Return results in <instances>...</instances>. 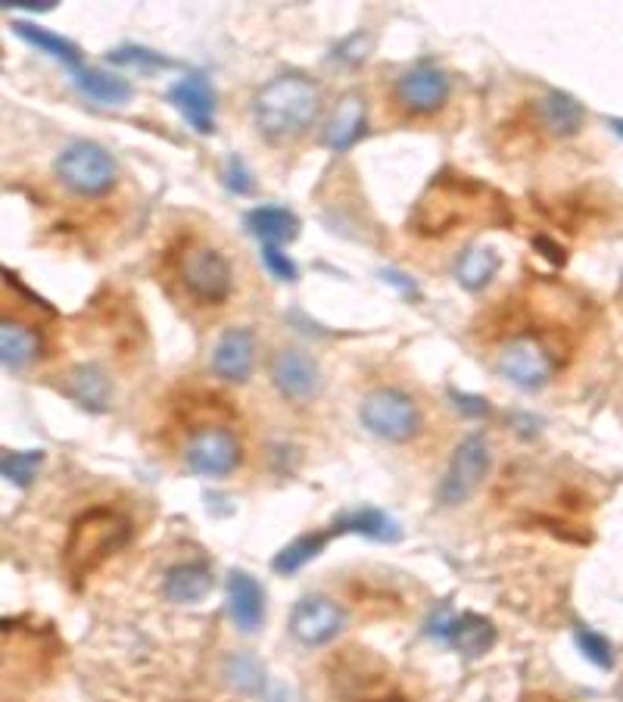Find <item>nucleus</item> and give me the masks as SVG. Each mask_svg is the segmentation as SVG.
I'll return each mask as SVG.
<instances>
[{
	"mask_svg": "<svg viewBox=\"0 0 623 702\" xmlns=\"http://www.w3.org/2000/svg\"><path fill=\"white\" fill-rule=\"evenodd\" d=\"M44 465V450H25V453H10L0 459V475L16 487H32Z\"/></svg>",
	"mask_w": 623,
	"mask_h": 702,
	"instance_id": "29",
	"label": "nucleus"
},
{
	"mask_svg": "<svg viewBox=\"0 0 623 702\" xmlns=\"http://www.w3.org/2000/svg\"><path fill=\"white\" fill-rule=\"evenodd\" d=\"M368 50H371V38L359 32V35H353V38H346V42L341 44L337 57H343V60L349 62H362L365 57H368Z\"/></svg>",
	"mask_w": 623,
	"mask_h": 702,
	"instance_id": "35",
	"label": "nucleus"
},
{
	"mask_svg": "<svg viewBox=\"0 0 623 702\" xmlns=\"http://www.w3.org/2000/svg\"><path fill=\"white\" fill-rule=\"evenodd\" d=\"M496 369L505 381H511L521 391H540L552 381V375L558 369V359L549 344L540 337H515L508 341L499 353Z\"/></svg>",
	"mask_w": 623,
	"mask_h": 702,
	"instance_id": "9",
	"label": "nucleus"
},
{
	"mask_svg": "<svg viewBox=\"0 0 623 702\" xmlns=\"http://www.w3.org/2000/svg\"><path fill=\"white\" fill-rule=\"evenodd\" d=\"M327 681L341 702H405L393 668L362 646H346L327 661Z\"/></svg>",
	"mask_w": 623,
	"mask_h": 702,
	"instance_id": "4",
	"label": "nucleus"
},
{
	"mask_svg": "<svg viewBox=\"0 0 623 702\" xmlns=\"http://www.w3.org/2000/svg\"><path fill=\"white\" fill-rule=\"evenodd\" d=\"M184 290L203 307H221L234 294V269L221 250L203 241H187L175 260Z\"/></svg>",
	"mask_w": 623,
	"mask_h": 702,
	"instance_id": "5",
	"label": "nucleus"
},
{
	"mask_svg": "<svg viewBox=\"0 0 623 702\" xmlns=\"http://www.w3.org/2000/svg\"><path fill=\"white\" fill-rule=\"evenodd\" d=\"M452 82L437 66H415L393 84V97L412 116H434L449 104Z\"/></svg>",
	"mask_w": 623,
	"mask_h": 702,
	"instance_id": "11",
	"label": "nucleus"
},
{
	"mask_svg": "<svg viewBox=\"0 0 623 702\" xmlns=\"http://www.w3.org/2000/svg\"><path fill=\"white\" fill-rule=\"evenodd\" d=\"M246 228L253 238H259L262 248H281V244L297 241L300 219H297V212L284 207H256L246 212Z\"/></svg>",
	"mask_w": 623,
	"mask_h": 702,
	"instance_id": "19",
	"label": "nucleus"
},
{
	"mask_svg": "<svg viewBox=\"0 0 623 702\" xmlns=\"http://www.w3.org/2000/svg\"><path fill=\"white\" fill-rule=\"evenodd\" d=\"M131 540V521L113 506H94L81 513L62 550V568L72 584H84L97 568H103Z\"/></svg>",
	"mask_w": 623,
	"mask_h": 702,
	"instance_id": "3",
	"label": "nucleus"
},
{
	"mask_svg": "<svg viewBox=\"0 0 623 702\" xmlns=\"http://www.w3.org/2000/svg\"><path fill=\"white\" fill-rule=\"evenodd\" d=\"M221 179H224V187L231 191V194H238V197H246V194H253V172L246 169L241 157H228V163H224V172H221Z\"/></svg>",
	"mask_w": 623,
	"mask_h": 702,
	"instance_id": "32",
	"label": "nucleus"
},
{
	"mask_svg": "<svg viewBox=\"0 0 623 702\" xmlns=\"http://www.w3.org/2000/svg\"><path fill=\"white\" fill-rule=\"evenodd\" d=\"M169 104L182 113L194 131L212 135L216 131V91L206 82V76H187L169 88Z\"/></svg>",
	"mask_w": 623,
	"mask_h": 702,
	"instance_id": "16",
	"label": "nucleus"
},
{
	"mask_svg": "<svg viewBox=\"0 0 623 702\" xmlns=\"http://www.w3.org/2000/svg\"><path fill=\"white\" fill-rule=\"evenodd\" d=\"M109 62H119V66H172V62L147 50V47H119L109 54Z\"/></svg>",
	"mask_w": 623,
	"mask_h": 702,
	"instance_id": "34",
	"label": "nucleus"
},
{
	"mask_svg": "<svg viewBox=\"0 0 623 702\" xmlns=\"http://www.w3.org/2000/svg\"><path fill=\"white\" fill-rule=\"evenodd\" d=\"M57 179L79 197H103L119 182L116 160L94 141H76L57 157Z\"/></svg>",
	"mask_w": 623,
	"mask_h": 702,
	"instance_id": "6",
	"label": "nucleus"
},
{
	"mask_svg": "<svg viewBox=\"0 0 623 702\" xmlns=\"http://www.w3.org/2000/svg\"><path fill=\"white\" fill-rule=\"evenodd\" d=\"M331 534L327 531H312V534H302L293 543H287L281 553L275 556L272 568L278 575H297L302 565H309L315 556H322V550L327 546Z\"/></svg>",
	"mask_w": 623,
	"mask_h": 702,
	"instance_id": "28",
	"label": "nucleus"
},
{
	"mask_svg": "<svg viewBox=\"0 0 623 702\" xmlns=\"http://www.w3.org/2000/svg\"><path fill=\"white\" fill-rule=\"evenodd\" d=\"M212 584H216L212 572L200 562H191V565H175L165 575L162 594L175 606H194V602H203L212 594Z\"/></svg>",
	"mask_w": 623,
	"mask_h": 702,
	"instance_id": "21",
	"label": "nucleus"
},
{
	"mask_svg": "<svg viewBox=\"0 0 623 702\" xmlns=\"http://www.w3.org/2000/svg\"><path fill=\"white\" fill-rule=\"evenodd\" d=\"M272 384L290 403H309L322 393V369L302 350H278L272 359Z\"/></svg>",
	"mask_w": 623,
	"mask_h": 702,
	"instance_id": "12",
	"label": "nucleus"
},
{
	"mask_svg": "<svg viewBox=\"0 0 623 702\" xmlns=\"http://www.w3.org/2000/svg\"><path fill=\"white\" fill-rule=\"evenodd\" d=\"M577 646H580V653H584L592 665H599L604 671L614 668V646H611V641L602 637V634L580 628V631H577Z\"/></svg>",
	"mask_w": 623,
	"mask_h": 702,
	"instance_id": "31",
	"label": "nucleus"
},
{
	"mask_svg": "<svg viewBox=\"0 0 623 702\" xmlns=\"http://www.w3.org/2000/svg\"><path fill=\"white\" fill-rule=\"evenodd\" d=\"M334 531H353V534H362L368 540H381V543H396L400 540V525L393 518L381 513V509H359V513H349L343 516Z\"/></svg>",
	"mask_w": 623,
	"mask_h": 702,
	"instance_id": "27",
	"label": "nucleus"
},
{
	"mask_svg": "<svg viewBox=\"0 0 623 702\" xmlns=\"http://www.w3.org/2000/svg\"><path fill=\"white\" fill-rule=\"evenodd\" d=\"M540 116L543 125L558 135V138H574L586 123V110L577 97L564 94V91H549L543 101H540Z\"/></svg>",
	"mask_w": 623,
	"mask_h": 702,
	"instance_id": "24",
	"label": "nucleus"
},
{
	"mask_svg": "<svg viewBox=\"0 0 623 702\" xmlns=\"http://www.w3.org/2000/svg\"><path fill=\"white\" fill-rule=\"evenodd\" d=\"M503 269V260L499 253L486 244H477V248H468L455 266V278L464 290H483L496 275Z\"/></svg>",
	"mask_w": 623,
	"mask_h": 702,
	"instance_id": "25",
	"label": "nucleus"
},
{
	"mask_svg": "<svg viewBox=\"0 0 623 702\" xmlns=\"http://www.w3.org/2000/svg\"><path fill=\"white\" fill-rule=\"evenodd\" d=\"M430 634L440 637L442 643H449L455 653H462L468 659H481L493 649L496 643V628L493 621L474 615V612H464V615H449L440 612L437 619L430 621Z\"/></svg>",
	"mask_w": 623,
	"mask_h": 702,
	"instance_id": "14",
	"label": "nucleus"
},
{
	"mask_svg": "<svg viewBox=\"0 0 623 702\" xmlns=\"http://www.w3.org/2000/svg\"><path fill=\"white\" fill-rule=\"evenodd\" d=\"M489 462H493V453H489L486 437L483 434H468L462 444L455 447V453H452V462H449L440 487H437V499L449 509L468 503L471 496L481 491L483 477L489 472Z\"/></svg>",
	"mask_w": 623,
	"mask_h": 702,
	"instance_id": "8",
	"label": "nucleus"
},
{
	"mask_svg": "<svg viewBox=\"0 0 623 702\" xmlns=\"http://www.w3.org/2000/svg\"><path fill=\"white\" fill-rule=\"evenodd\" d=\"M13 28H16V35H20L22 42L32 44V47H38L41 54H47V57L60 60L62 66H69L72 72L81 69V50L72 42H66V38H60V35L47 32V28H38V25H32V22H16Z\"/></svg>",
	"mask_w": 623,
	"mask_h": 702,
	"instance_id": "26",
	"label": "nucleus"
},
{
	"mask_svg": "<svg viewBox=\"0 0 623 702\" xmlns=\"http://www.w3.org/2000/svg\"><path fill=\"white\" fill-rule=\"evenodd\" d=\"M228 612L243 634L259 631L265 621V590L253 575L234 572L228 580Z\"/></svg>",
	"mask_w": 623,
	"mask_h": 702,
	"instance_id": "18",
	"label": "nucleus"
},
{
	"mask_svg": "<svg viewBox=\"0 0 623 702\" xmlns=\"http://www.w3.org/2000/svg\"><path fill=\"white\" fill-rule=\"evenodd\" d=\"M365 128H368V101L362 91H349L343 94L324 125V145L334 153H346L362 141Z\"/></svg>",
	"mask_w": 623,
	"mask_h": 702,
	"instance_id": "17",
	"label": "nucleus"
},
{
	"mask_svg": "<svg viewBox=\"0 0 623 702\" xmlns=\"http://www.w3.org/2000/svg\"><path fill=\"white\" fill-rule=\"evenodd\" d=\"M241 453L238 434L228 431L224 425H206L191 434L184 447V462L194 475L228 477L241 465Z\"/></svg>",
	"mask_w": 623,
	"mask_h": 702,
	"instance_id": "10",
	"label": "nucleus"
},
{
	"mask_svg": "<svg viewBox=\"0 0 623 702\" xmlns=\"http://www.w3.org/2000/svg\"><path fill=\"white\" fill-rule=\"evenodd\" d=\"M262 263H265V269L272 272L278 281H297L300 278L297 263L281 248H262Z\"/></svg>",
	"mask_w": 623,
	"mask_h": 702,
	"instance_id": "33",
	"label": "nucleus"
},
{
	"mask_svg": "<svg viewBox=\"0 0 623 702\" xmlns=\"http://www.w3.org/2000/svg\"><path fill=\"white\" fill-rule=\"evenodd\" d=\"M62 391L69 393L81 410H88V413H106L109 396H113L106 372H103L101 366H91V362L88 366H76L72 372L66 375Z\"/></svg>",
	"mask_w": 623,
	"mask_h": 702,
	"instance_id": "20",
	"label": "nucleus"
},
{
	"mask_svg": "<svg viewBox=\"0 0 623 702\" xmlns=\"http://www.w3.org/2000/svg\"><path fill=\"white\" fill-rule=\"evenodd\" d=\"M346 624L343 609L327 597H302L290 612V634L302 646H324L331 643Z\"/></svg>",
	"mask_w": 623,
	"mask_h": 702,
	"instance_id": "13",
	"label": "nucleus"
},
{
	"mask_svg": "<svg viewBox=\"0 0 623 702\" xmlns=\"http://www.w3.org/2000/svg\"><path fill=\"white\" fill-rule=\"evenodd\" d=\"M41 356V337L28 325L0 319V366L7 369H28Z\"/></svg>",
	"mask_w": 623,
	"mask_h": 702,
	"instance_id": "23",
	"label": "nucleus"
},
{
	"mask_svg": "<svg viewBox=\"0 0 623 702\" xmlns=\"http://www.w3.org/2000/svg\"><path fill=\"white\" fill-rule=\"evenodd\" d=\"M324 110L322 84L302 72L278 76L253 97V119L268 141H297L319 123Z\"/></svg>",
	"mask_w": 623,
	"mask_h": 702,
	"instance_id": "2",
	"label": "nucleus"
},
{
	"mask_svg": "<svg viewBox=\"0 0 623 702\" xmlns=\"http://www.w3.org/2000/svg\"><path fill=\"white\" fill-rule=\"evenodd\" d=\"M527 702H558V700H555V697H543V693H540V697H530Z\"/></svg>",
	"mask_w": 623,
	"mask_h": 702,
	"instance_id": "37",
	"label": "nucleus"
},
{
	"mask_svg": "<svg viewBox=\"0 0 623 702\" xmlns=\"http://www.w3.org/2000/svg\"><path fill=\"white\" fill-rule=\"evenodd\" d=\"M224 675L243 693H256V690H262V683H265V668L253 656H234V659L228 661Z\"/></svg>",
	"mask_w": 623,
	"mask_h": 702,
	"instance_id": "30",
	"label": "nucleus"
},
{
	"mask_svg": "<svg viewBox=\"0 0 623 702\" xmlns=\"http://www.w3.org/2000/svg\"><path fill=\"white\" fill-rule=\"evenodd\" d=\"M383 278H387L390 285H396V288H403L405 294H418V290H415V285H412V281H403L405 275H400V272H383Z\"/></svg>",
	"mask_w": 623,
	"mask_h": 702,
	"instance_id": "36",
	"label": "nucleus"
},
{
	"mask_svg": "<svg viewBox=\"0 0 623 702\" xmlns=\"http://www.w3.org/2000/svg\"><path fill=\"white\" fill-rule=\"evenodd\" d=\"M474 222L505 226L508 209L493 187L471 175L434 179L412 212V228L424 238H440V234H449L462 226H474Z\"/></svg>",
	"mask_w": 623,
	"mask_h": 702,
	"instance_id": "1",
	"label": "nucleus"
},
{
	"mask_svg": "<svg viewBox=\"0 0 623 702\" xmlns=\"http://www.w3.org/2000/svg\"><path fill=\"white\" fill-rule=\"evenodd\" d=\"M256 369V337L250 329H228L212 350V372L221 381L243 384Z\"/></svg>",
	"mask_w": 623,
	"mask_h": 702,
	"instance_id": "15",
	"label": "nucleus"
},
{
	"mask_svg": "<svg viewBox=\"0 0 623 702\" xmlns=\"http://www.w3.org/2000/svg\"><path fill=\"white\" fill-rule=\"evenodd\" d=\"M72 79H76V88H79L84 97H91V101H97L103 106H125L131 97H135V88L128 79H122V76H113V72H103V69H76L72 72Z\"/></svg>",
	"mask_w": 623,
	"mask_h": 702,
	"instance_id": "22",
	"label": "nucleus"
},
{
	"mask_svg": "<svg viewBox=\"0 0 623 702\" xmlns=\"http://www.w3.org/2000/svg\"><path fill=\"white\" fill-rule=\"evenodd\" d=\"M359 418L368 431L390 444H405L412 437L422 434V406L415 403V396L396 388H378L362 400L359 406Z\"/></svg>",
	"mask_w": 623,
	"mask_h": 702,
	"instance_id": "7",
	"label": "nucleus"
}]
</instances>
